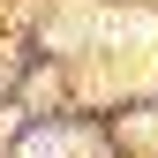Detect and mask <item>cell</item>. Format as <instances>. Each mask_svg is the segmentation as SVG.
<instances>
[{
  "label": "cell",
  "mask_w": 158,
  "mask_h": 158,
  "mask_svg": "<svg viewBox=\"0 0 158 158\" xmlns=\"http://www.w3.org/2000/svg\"><path fill=\"white\" fill-rule=\"evenodd\" d=\"M23 158H75V135H38Z\"/></svg>",
  "instance_id": "obj_1"
}]
</instances>
